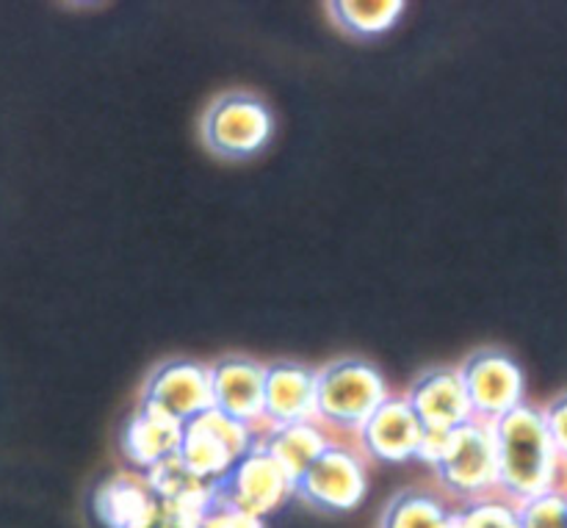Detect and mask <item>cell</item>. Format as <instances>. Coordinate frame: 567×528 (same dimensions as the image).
<instances>
[{
  "label": "cell",
  "instance_id": "obj_1",
  "mask_svg": "<svg viewBox=\"0 0 567 528\" xmlns=\"http://www.w3.org/2000/svg\"><path fill=\"white\" fill-rule=\"evenodd\" d=\"M498 452V493L524 504L543 493H567V463L548 435L543 410L520 404L493 424Z\"/></svg>",
  "mask_w": 567,
  "mask_h": 528
},
{
  "label": "cell",
  "instance_id": "obj_2",
  "mask_svg": "<svg viewBox=\"0 0 567 528\" xmlns=\"http://www.w3.org/2000/svg\"><path fill=\"white\" fill-rule=\"evenodd\" d=\"M391 396L382 371L363 358H338L316 369V421L330 435L354 437Z\"/></svg>",
  "mask_w": 567,
  "mask_h": 528
},
{
  "label": "cell",
  "instance_id": "obj_3",
  "mask_svg": "<svg viewBox=\"0 0 567 528\" xmlns=\"http://www.w3.org/2000/svg\"><path fill=\"white\" fill-rule=\"evenodd\" d=\"M258 429L210 407L183 424L177 459L194 479L219 485L236 468L238 459L258 446Z\"/></svg>",
  "mask_w": 567,
  "mask_h": 528
},
{
  "label": "cell",
  "instance_id": "obj_4",
  "mask_svg": "<svg viewBox=\"0 0 567 528\" xmlns=\"http://www.w3.org/2000/svg\"><path fill=\"white\" fill-rule=\"evenodd\" d=\"M437 482L463 504L498 493V452L493 424L468 421L449 432L446 446L435 463Z\"/></svg>",
  "mask_w": 567,
  "mask_h": 528
},
{
  "label": "cell",
  "instance_id": "obj_5",
  "mask_svg": "<svg viewBox=\"0 0 567 528\" xmlns=\"http://www.w3.org/2000/svg\"><path fill=\"white\" fill-rule=\"evenodd\" d=\"M275 133V116L269 105L249 92L219 94L205 108L199 136L205 147L227 161H244L258 155Z\"/></svg>",
  "mask_w": 567,
  "mask_h": 528
},
{
  "label": "cell",
  "instance_id": "obj_6",
  "mask_svg": "<svg viewBox=\"0 0 567 528\" xmlns=\"http://www.w3.org/2000/svg\"><path fill=\"white\" fill-rule=\"evenodd\" d=\"M369 496V459L358 446L332 441L297 479V498L330 515L354 513Z\"/></svg>",
  "mask_w": 567,
  "mask_h": 528
},
{
  "label": "cell",
  "instance_id": "obj_7",
  "mask_svg": "<svg viewBox=\"0 0 567 528\" xmlns=\"http://www.w3.org/2000/svg\"><path fill=\"white\" fill-rule=\"evenodd\" d=\"M457 371L476 421L496 424L526 404L524 369L504 349H476Z\"/></svg>",
  "mask_w": 567,
  "mask_h": 528
},
{
  "label": "cell",
  "instance_id": "obj_8",
  "mask_svg": "<svg viewBox=\"0 0 567 528\" xmlns=\"http://www.w3.org/2000/svg\"><path fill=\"white\" fill-rule=\"evenodd\" d=\"M214 487L216 498L221 504H227L233 509H241V513L252 515L258 520L277 513L288 498L297 496V482L260 446L244 454L236 468Z\"/></svg>",
  "mask_w": 567,
  "mask_h": 528
},
{
  "label": "cell",
  "instance_id": "obj_9",
  "mask_svg": "<svg viewBox=\"0 0 567 528\" xmlns=\"http://www.w3.org/2000/svg\"><path fill=\"white\" fill-rule=\"evenodd\" d=\"M138 404L158 410L177 424L197 418L199 413L214 407L210 365L186 358L166 360L147 376Z\"/></svg>",
  "mask_w": 567,
  "mask_h": 528
},
{
  "label": "cell",
  "instance_id": "obj_10",
  "mask_svg": "<svg viewBox=\"0 0 567 528\" xmlns=\"http://www.w3.org/2000/svg\"><path fill=\"white\" fill-rule=\"evenodd\" d=\"M424 426L404 396H391L374 410L363 429L354 435L360 454L377 463H410L419 459Z\"/></svg>",
  "mask_w": 567,
  "mask_h": 528
},
{
  "label": "cell",
  "instance_id": "obj_11",
  "mask_svg": "<svg viewBox=\"0 0 567 528\" xmlns=\"http://www.w3.org/2000/svg\"><path fill=\"white\" fill-rule=\"evenodd\" d=\"M266 365L244 354H227L210 365L214 410L264 432Z\"/></svg>",
  "mask_w": 567,
  "mask_h": 528
},
{
  "label": "cell",
  "instance_id": "obj_12",
  "mask_svg": "<svg viewBox=\"0 0 567 528\" xmlns=\"http://www.w3.org/2000/svg\"><path fill=\"white\" fill-rule=\"evenodd\" d=\"M426 432H454L474 421L457 369H430L404 393Z\"/></svg>",
  "mask_w": 567,
  "mask_h": 528
},
{
  "label": "cell",
  "instance_id": "obj_13",
  "mask_svg": "<svg viewBox=\"0 0 567 528\" xmlns=\"http://www.w3.org/2000/svg\"><path fill=\"white\" fill-rule=\"evenodd\" d=\"M316 421V369L293 360L266 365L264 432Z\"/></svg>",
  "mask_w": 567,
  "mask_h": 528
},
{
  "label": "cell",
  "instance_id": "obj_14",
  "mask_svg": "<svg viewBox=\"0 0 567 528\" xmlns=\"http://www.w3.org/2000/svg\"><path fill=\"white\" fill-rule=\"evenodd\" d=\"M92 509L105 528H144L158 515V498L144 476L116 474L100 482L92 496Z\"/></svg>",
  "mask_w": 567,
  "mask_h": 528
},
{
  "label": "cell",
  "instance_id": "obj_15",
  "mask_svg": "<svg viewBox=\"0 0 567 528\" xmlns=\"http://www.w3.org/2000/svg\"><path fill=\"white\" fill-rule=\"evenodd\" d=\"M181 429L183 424L166 418L158 410L138 404L136 413L127 418L125 429H122L120 448L133 468L147 474L158 463L175 457L181 448Z\"/></svg>",
  "mask_w": 567,
  "mask_h": 528
},
{
  "label": "cell",
  "instance_id": "obj_16",
  "mask_svg": "<svg viewBox=\"0 0 567 528\" xmlns=\"http://www.w3.org/2000/svg\"><path fill=\"white\" fill-rule=\"evenodd\" d=\"M330 443L332 435L319 421H305V424H288L260 432L258 446L297 482Z\"/></svg>",
  "mask_w": 567,
  "mask_h": 528
},
{
  "label": "cell",
  "instance_id": "obj_17",
  "mask_svg": "<svg viewBox=\"0 0 567 528\" xmlns=\"http://www.w3.org/2000/svg\"><path fill=\"white\" fill-rule=\"evenodd\" d=\"M327 11L343 33L371 39L396 25L399 17L404 14V3L402 0H332Z\"/></svg>",
  "mask_w": 567,
  "mask_h": 528
},
{
  "label": "cell",
  "instance_id": "obj_18",
  "mask_svg": "<svg viewBox=\"0 0 567 528\" xmlns=\"http://www.w3.org/2000/svg\"><path fill=\"white\" fill-rule=\"evenodd\" d=\"M452 513L454 509H449L446 501L435 493L408 487L396 493L382 509L380 528H443Z\"/></svg>",
  "mask_w": 567,
  "mask_h": 528
},
{
  "label": "cell",
  "instance_id": "obj_19",
  "mask_svg": "<svg viewBox=\"0 0 567 528\" xmlns=\"http://www.w3.org/2000/svg\"><path fill=\"white\" fill-rule=\"evenodd\" d=\"M457 518L463 528H520L518 504L504 498L502 493L463 504Z\"/></svg>",
  "mask_w": 567,
  "mask_h": 528
},
{
  "label": "cell",
  "instance_id": "obj_20",
  "mask_svg": "<svg viewBox=\"0 0 567 528\" xmlns=\"http://www.w3.org/2000/svg\"><path fill=\"white\" fill-rule=\"evenodd\" d=\"M144 482H147V487L153 490V496L158 498V504L175 501V498L183 496V493L205 485V482L194 479V476L188 474L186 465L177 459V454L175 457L164 459V463H158L155 468H150L147 474H144Z\"/></svg>",
  "mask_w": 567,
  "mask_h": 528
},
{
  "label": "cell",
  "instance_id": "obj_21",
  "mask_svg": "<svg viewBox=\"0 0 567 528\" xmlns=\"http://www.w3.org/2000/svg\"><path fill=\"white\" fill-rule=\"evenodd\" d=\"M520 528H567V493L551 490L518 504Z\"/></svg>",
  "mask_w": 567,
  "mask_h": 528
},
{
  "label": "cell",
  "instance_id": "obj_22",
  "mask_svg": "<svg viewBox=\"0 0 567 528\" xmlns=\"http://www.w3.org/2000/svg\"><path fill=\"white\" fill-rule=\"evenodd\" d=\"M543 418H546L548 435H551L559 457L567 463V393L565 396L554 398V402L543 410Z\"/></svg>",
  "mask_w": 567,
  "mask_h": 528
},
{
  "label": "cell",
  "instance_id": "obj_23",
  "mask_svg": "<svg viewBox=\"0 0 567 528\" xmlns=\"http://www.w3.org/2000/svg\"><path fill=\"white\" fill-rule=\"evenodd\" d=\"M203 528H264V520L252 518V515L241 513V509L227 507V504H221L219 498H216L214 509H210L208 518H205Z\"/></svg>",
  "mask_w": 567,
  "mask_h": 528
},
{
  "label": "cell",
  "instance_id": "obj_24",
  "mask_svg": "<svg viewBox=\"0 0 567 528\" xmlns=\"http://www.w3.org/2000/svg\"><path fill=\"white\" fill-rule=\"evenodd\" d=\"M144 528H186V526H183L181 520L175 518V515H169V513H166V509L158 504V515H155V518L150 520V524L144 526Z\"/></svg>",
  "mask_w": 567,
  "mask_h": 528
},
{
  "label": "cell",
  "instance_id": "obj_25",
  "mask_svg": "<svg viewBox=\"0 0 567 528\" xmlns=\"http://www.w3.org/2000/svg\"><path fill=\"white\" fill-rule=\"evenodd\" d=\"M443 528H463V524H460V518H457V509H454V513L449 515L446 526H443Z\"/></svg>",
  "mask_w": 567,
  "mask_h": 528
}]
</instances>
